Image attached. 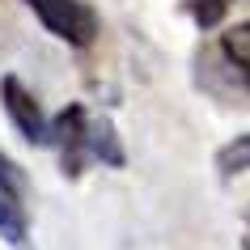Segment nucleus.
I'll list each match as a JSON object with an SVG mask.
<instances>
[{"label": "nucleus", "mask_w": 250, "mask_h": 250, "mask_svg": "<svg viewBox=\"0 0 250 250\" xmlns=\"http://www.w3.org/2000/svg\"><path fill=\"white\" fill-rule=\"evenodd\" d=\"M26 4L55 39L72 42V47H89L98 39V13L85 0H26Z\"/></svg>", "instance_id": "1"}, {"label": "nucleus", "mask_w": 250, "mask_h": 250, "mask_svg": "<svg viewBox=\"0 0 250 250\" xmlns=\"http://www.w3.org/2000/svg\"><path fill=\"white\" fill-rule=\"evenodd\" d=\"M0 98H4V110L13 119V127L26 136L30 145H51V127H47V119H42V106L39 98L21 85L17 77H4L0 81Z\"/></svg>", "instance_id": "2"}, {"label": "nucleus", "mask_w": 250, "mask_h": 250, "mask_svg": "<svg viewBox=\"0 0 250 250\" xmlns=\"http://www.w3.org/2000/svg\"><path fill=\"white\" fill-rule=\"evenodd\" d=\"M17 199L21 195H13V191L0 187V237L9 246H26V212H21Z\"/></svg>", "instance_id": "3"}, {"label": "nucleus", "mask_w": 250, "mask_h": 250, "mask_svg": "<svg viewBox=\"0 0 250 250\" xmlns=\"http://www.w3.org/2000/svg\"><path fill=\"white\" fill-rule=\"evenodd\" d=\"M216 170H221L225 178H233V174L250 170V132L237 136V140H229V145L216 153Z\"/></svg>", "instance_id": "4"}, {"label": "nucleus", "mask_w": 250, "mask_h": 250, "mask_svg": "<svg viewBox=\"0 0 250 250\" xmlns=\"http://www.w3.org/2000/svg\"><path fill=\"white\" fill-rule=\"evenodd\" d=\"M221 47H225V55L233 60V68L250 81V21H246V26H233L221 39Z\"/></svg>", "instance_id": "5"}, {"label": "nucleus", "mask_w": 250, "mask_h": 250, "mask_svg": "<svg viewBox=\"0 0 250 250\" xmlns=\"http://www.w3.org/2000/svg\"><path fill=\"white\" fill-rule=\"evenodd\" d=\"M0 187L13 191V195H21V174H17V166L4 157V153H0Z\"/></svg>", "instance_id": "6"}]
</instances>
